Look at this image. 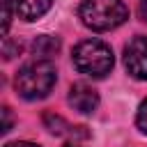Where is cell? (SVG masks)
Returning <instances> with one entry per match:
<instances>
[{"label": "cell", "instance_id": "obj_9", "mask_svg": "<svg viewBox=\"0 0 147 147\" xmlns=\"http://www.w3.org/2000/svg\"><path fill=\"white\" fill-rule=\"evenodd\" d=\"M136 126L140 129V133L147 136V99H142V103L136 113Z\"/></svg>", "mask_w": 147, "mask_h": 147}, {"label": "cell", "instance_id": "obj_8", "mask_svg": "<svg viewBox=\"0 0 147 147\" xmlns=\"http://www.w3.org/2000/svg\"><path fill=\"white\" fill-rule=\"evenodd\" d=\"M57 51H60V39H57V37L39 34V37L32 41V53H34L39 60H48V57L55 55Z\"/></svg>", "mask_w": 147, "mask_h": 147}, {"label": "cell", "instance_id": "obj_4", "mask_svg": "<svg viewBox=\"0 0 147 147\" xmlns=\"http://www.w3.org/2000/svg\"><path fill=\"white\" fill-rule=\"evenodd\" d=\"M124 67L133 78L147 80V37H133L126 44V48H124Z\"/></svg>", "mask_w": 147, "mask_h": 147}, {"label": "cell", "instance_id": "obj_12", "mask_svg": "<svg viewBox=\"0 0 147 147\" xmlns=\"http://www.w3.org/2000/svg\"><path fill=\"white\" fill-rule=\"evenodd\" d=\"M14 51H16V53H21V44L9 46V41H5V60H11V57H14Z\"/></svg>", "mask_w": 147, "mask_h": 147}, {"label": "cell", "instance_id": "obj_13", "mask_svg": "<svg viewBox=\"0 0 147 147\" xmlns=\"http://www.w3.org/2000/svg\"><path fill=\"white\" fill-rule=\"evenodd\" d=\"M5 147H39V145H34V142H25V140H18V142H9V145H5Z\"/></svg>", "mask_w": 147, "mask_h": 147}, {"label": "cell", "instance_id": "obj_5", "mask_svg": "<svg viewBox=\"0 0 147 147\" xmlns=\"http://www.w3.org/2000/svg\"><path fill=\"white\" fill-rule=\"evenodd\" d=\"M69 103L74 106V110L83 113V115H92L99 106V94L92 85L87 83H76L69 90Z\"/></svg>", "mask_w": 147, "mask_h": 147}, {"label": "cell", "instance_id": "obj_3", "mask_svg": "<svg viewBox=\"0 0 147 147\" xmlns=\"http://www.w3.org/2000/svg\"><path fill=\"white\" fill-rule=\"evenodd\" d=\"M74 67L85 74V76H92V78H103L106 74H110L113 64H115V57H113V48L101 41V39H85L80 41L74 53Z\"/></svg>", "mask_w": 147, "mask_h": 147}, {"label": "cell", "instance_id": "obj_1", "mask_svg": "<svg viewBox=\"0 0 147 147\" xmlns=\"http://www.w3.org/2000/svg\"><path fill=\"white\" fill-rule=\"evenodd\" d=\"M55 80H57V71H55L53 62L51 60H34V62H28L25 67H21L14 85L23 99L37 101V99H44L53 90Z\"/></svg>", "mask_w": 147, "mask_h": 147}, {"label": "cell", "instance_id": "obj_7", "mask_svg": "<svg viewBox=\"0 0 147 147\" xmlns=\"http://www.w3.org/2000/svg\"><path fill=\"white\" fill-rule=\"evenodd\" d=\"M44 124H46V129L51 131V133H55V136H83V138H87V131H80L83 126H71L67 119H62L60 115H53V113H46L44 115Z\"/></svg>", "mask_w": 147, "mask_h": 147}, {"label": "cell", "instance_id": "obj_15", "mask_svg": "<svg viewBox=\"0 0 147 147\" xmlns=\"http://www.w3.org/2000/svg\"><path fill=\"white\" fill-rule=\"evenodd\" d=\"M67 147H76V145H67Z\"/></svg>", "mask_w": 147, "mask_h": 147}, {"label": "cell", "instance_id": "obj_14", "mask_svg": "<svg viewBox=\"0 0 147 147\" xmlns=\"http://www.w3.org/2000/svg\"><path fill=\"white\" fill-rule=\"evenodd\" d=\"M138 9H140V16L147 21V0H140V7Z\"/></svg>", "mask_w": 147, "mask_h": 147}, {"label": "cell", "instance_id": "obj_2", "mask_svg": "<svg viewBox=\"0 0 147 147\" xmlns=\"http://www.w3.org/2000/svg\"><path fill=\"white\" fill-rule=\"evenodd\" d=\"M80 21L94 32H108L119 28L129 18V9L122 0H80Z\"/></svg>", "mask_w": 147, "mask_h": 147}, {"label": "cell", "instance_id": "obj_6", "mask_svg": "<svg viewBox=\"0 0 147 147\" xmlns=\"http://www.w3.org/2000/svg\"><path fill=\"white\" fill-rule=\"evenodd\" d=\"M53 0H14L16 14L23 21H37L51 9Z\"/></svg>", "mask_w": 147, "mask_h": 147}, {"label": "cell", "instance_id": "obj_10", "mask_svg": "<svg viewBox=\"0 0 147 147\" xmlns=\"http://www.w3.org/2000/svg\"><path fill=\"white\" fill-rule=\"evenodd\" d=\"M11 25V0H2V32L7 34Z\"/></svg>", "mask_w": 147, "mask_h": 147}, {"label": "cell", "instance_id": "obj_11", "mask_svg": "<svg viewBox=\"0 0 147 147\" xmlns=\"http://www.w3.org/2000/svg\"><path fill=\"white\" fill-rule=\"evenodd\" d=\"M2 119H5V122H2V129H0V131L7 133V131L11 129V108H7V106L2 108Z\"/></svg>", "mask_w": 147, "mask_h": 147}]
</instances>
